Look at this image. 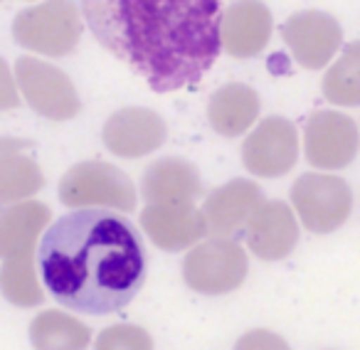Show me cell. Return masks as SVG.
<instances>
[{"label": "cell", "mask_w": 360, "mask_h": 350, "mask_svg": "<svg viewBox=\"0 0 360 350\" xmlns=\"http://www.w3.org/2000/svg\"><path fill=\"white\" fill-rule=\"evenodd\" d=\"M89 338V328L79 318L57 309L40 311L30 323V340L35 350H86Z\"/></svg>", "instance_id": "obj_19"}, {"label": "cell", "mask_w": 360, "mask_h": 350, "mask_svg": "<svg viewBox=\"0 0 360 350\" xmlns=\"http://www.w3.org/2000/svg\"><path fill=\"white\" fill-rule=\"evenodd\" d=\"M15 79L25 101L40 116L50 121H70L79 116L82 101L72 79L50 62L35 57H20L15 65Z\"/></svg>", "instance_id": "obj_7"}, {"label": "cell", "mask_w": 360, "mask_h": 350, "mask_svg": "<svg viewBox=\"0 0 360 350\" xmlns=\"http://www.w3.org/2000/svg\"><path fill=\"white\" fill-rule=\"evenodd\" d=\"M37 269L45 289L65 309L104 316L136 299L146 279V254L126 217L77 210L45 232Z\"/></svg>", "instance_id": "obj_2"}, {"label": "cell", "mask_w": 360, "mask_h": 350, "mask_svg": "<svg viewBox=\"0 0 360 350\" xmlns=\"http://www.w3.org/2000/svg\"><path fill=\"white\" fill-rule=\"evenodd\" d=\"M259 94L252 86L230 82L220 86L207 101V119L220 136L235 138L252 129L259 116Z\"/></svg>", "instance_id": "obj_18"}, {"label": "cell", "mask_w": 360, "mask_h": 350, "mask_svg": "<svg viewBox=\"0 0 360 350\" xmlns=\"http://www.w3.org/2000/svg\"><path fill=\"white\" fill-rule=\"evenodd\" d=\"M45 186V175L40 165L30 155L20 150H11V145L3 143L0 153V200L20 202L22 197L35 195Z\"/></svg>", "instance_id": "obj_20"}, {"label": "cell", "mask_w": 360, "mask_h": 350, "mask_svg": "<svg viewBox=\"0 0 360 350\" xmlns=\"http://www.w3.org/2000/svg\"><path fill=\"white\" fill-rule=\"evenodd\" d=\"M250 261L235 240H210L195 245L183 261V279L193 291L205 296H222L240 289L247 279Z\"/></svg>", "instance_id": "obj_5"}, {"label": "cell", "mask_w": 360, "mask_h": 350, "mask_svg": "<svg viewBox=\"0 0 360 350\" xmlns=\"http://www.w3.org/2000/svg\"><path fill=\"white\" fill-rule=\"evenodd\" d=\"M264 193L255 181L237 178L212 190L202 202V212L207 220V235L217 240H235L245 235L252 217L264 205Z\"/></svg>", "instance_id": "obj_11"}, {"label": "cell", "mask_w": 360, "mask_h": 350, "mask_svg": "<svg viewBox=\"0 0 360 350\" xmlns=\"http://www.w3.org/2000/svg\"><path fill=\"white\" fill-rule=\"evenodd\" d=\"M281 37L304 70H321L343 45V27L328 13L304 11L281 25Z\"/></svg>", "instance_id": "obj_10"}, {"label": "cell", "mask_w": 360, "mask_h": 350, "mask_svg": "<svg viewBox=\"0 0 360 350\" xmlns=\"http://www.w3.org/2000/svg\"><path fill=\"white\" fill-rule=\"evenodd\" d=\"M60 200L75 210L111 207L131 212L136 207V188L131 178L106 160H84L72 165L60 183Z\"/></svg>", "instance_id": "obj_3"}, {"label": "cell", "mask_w": 360, "mask_h": 350, "mask_svg": "<svg viewBox=\"0 0 360 350\" xmlns=\"http://www.w3.org/2000/svg\"><path fill=\"white\" fill-rule=\"evenodd\" d=\"M200 193L202 183L198 168L183 158L153 160L143 170L141 195L146 205H193Z\"/></svg>", "instance_id": "obj_15"}, {"label": "cell", "mask_w": 360, "mask_h": 350, "mask_svg": "<svg viewBox=\"0 0 360 350\" xmlns=\"http://www.w3.org/2000/svg\"><path fill=\"white\" fill-rule=\"evenodd\" d=\"M0 284H3V294L11 304L15 306H37L45 294H42L40 284H37V274L32 269V259L27 261H3V271H0Z\"/></svg>", "instance_id": "obj_22"}, {"label": "cell", "mask_w": 360, "mask_h": 350, "mask_svg": "<svg viewBox=\"0 0 360 350\" xmlns=\"http://www.w3.org/2000/svg\"><path fill=\"white\" fill-rule=\"evenodd\" d=\"M13 35L22 47L47 57H65L79 45L82 15L72 0H45L18 13Z\"/></svg>", "instance_id": "obj_4"}, {"label": "cell", "mask_w": 360, "mask_h": 350, "mask_svg": "<svg viewBox=\"0 0 360 350\" xmlns=\"http://www.w3.org/2000/svg\"><path fill=\"white\" fill-rule=\"evenodd\" d=\"M165 121L146 106H126L106 119L101 129L104 145L119 158H141L158 150L165 141Z\"/></svg>", "instance_id": "obj_12"}, {"label": "cell", "mask_w": 360, "mask_h": 350, "mask_svg": "<svg viewBox=\"0 0 360 350\" xmlns=\"http://www.w3.org/2000/svg\"><path fill=\"white\" fill-rule=\"evenodd\" d=\"M299 160V131L284 116L259 121L242 145V163L257 178L286 175Z\"/></svg>", "instance_id": "obj_9"}, {"label": "cell", "mask_w": 360, "mask_h": 350, "mask_svg": "<svg viewBox=\"0 0 360 350\" xmlns=\"http://www.w3.org/2000/svg\"><path fill=\"white\" fill-rule=\"evenodd\" d=\"M141 227L163 252L188 249L207 237L205 212L195 205H146L141 212Z\"/></svg>", "instance_id": "obj_13"}, {"label": "cell", "mask_w": 360, "mask_h": 350, "mask_svg": "<svg viewBox=\"0 0 360 350\" xmlns=\"http://www.w3.org/2000/svg\"><path fill=\"white\" fill-rule=\"evenodd\" d=\"M91 35L158 94L195 86L222 50L220 0H82Z\"/></svg>", "instance_id": "obj_1"}, {"label": "cell", "mask_w": 360, "mask_h": 350, "mask_svg": "<svg viewBox=\"0 0 360 350\" xmlns=\"http://www.w3.org/2000/svg\"><path fill=\"white\" fill-rule=\"evenodd\" d=\"M271 13L262 0H237L222 18V47L237 60L255 57L269 45Z\"/></svg>", "instance_id": "obj_16"}, {"label": "cell", "mask_w": 360, "mask_h": 350, "mask_svg": "<svg viewBox=\"0 0 360 350\" xmlns=\"http://www.w3.org/2000/svg\"><path fill=\"white\" fill-rule=\"evenodd\" d=\"M94 350H153V338L134 323H116L99 333Z\"/></svg>", "instance_id": "obj_23"}, {"label": "cell", "mask_w": 360, "mask_h": 350, "mask_svg": "<svg viewBox=\"0 0 360 350\" xmlns=\"http://www.w3.org/2000/svg\"><path fill=\"white\" fill-rule=\"evenodd\" d=\"M235 350H291V348L274 330L257 328V330H247L235 343Z\"/></svg>", "instance_id": "obj_24"}, {"label": "cell", "mask_w": 360, "mask_h": 350, "mask_svg": "<svg viewBox=\"0 0 360 350\" xmlns=\"http://www.w3.org/2000/svg\"><path fill=\"white\" fill-rule=\"evenodd\" d=\"M291 202L304 227L316 235L335 232L353 210V193L338 175L306 173L291 186Z\"/></svg>", "instance_id": "obj_6"}, {"label": "cell", "mask_w": 360, "mask_h": 350, "mask_svg": "<svg viewBox=\"0 0 360 350\" xmlns=\"http://www.w3.org/2000/svg\"><path fill=\"white\" fill-rule=\"evenodd\" d=\"M247 247L264 261H279L294 252L299 242V225L291 207L281 200H266L252 217L245 232Z\"/></svg>", "instance_id": "obj_14"}, {"label": "cell", "mask_w": 360, "mask_h": 350, "mask_svg": "<svg viewBox=\"0 0 360 350\" xmlns=\"http://www.w3.org/2000/svg\"><path fill=\"white\" fill-rule=\"evenodd\" d=\"M321 91L335 106H360V40L343 47L323 74Z\"/></svg>", "instance_id": "obj_21"}, {"label": "cell", "mask_w": 360, "mask_h": 350, "mask_svg": "<svg viewBox=\"0 0 360 350\" xmlns=\"http://www.w3.org/2000/svg\"><path fill=\"white\" fill-rule=\"evenodd\" d=\"M360 148L355 121L338 111H316L304 126V153L314 168L340 170L353 163Z\"/></svg>", "instance_id": "obj_8"}, {"label": "cell", "mask_w": 360, "mask_h": 350, "mask_svg": "<svg viewBox=\"0 0 360 350\" xmlns=\"http://www.w3.org/2000/svg\"><path fill=\"white\" fill-rule=\"evenodd\" d=\"M50 222V207L45 202H18L0 217V254L3 261L32 259L35 240Z\"/></svg>", "instance_id": "obj_17"}]
</instances>
